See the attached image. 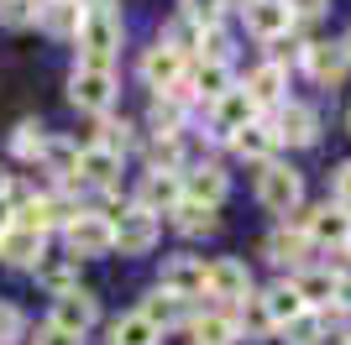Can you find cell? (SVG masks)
Returning a JSON list of instances; mask_svg holds the SVG:
<instances>
[{
	"mask_svg": "<svg viewBox=\"0 0 351 345\" xmlns=\"http://www.w3.org/2000/svg\"><path fill=\"white\" fill-rule=\"evenodd\" d=\"M289 225H293V230H304L309 241H325V246H346V241H351V209H341V204L293 209Z\"/></svg>",
	"mask_w": 351,
	"mask_h": 345,
	"instance_id": "4",
	"label": "cell"
},
{
	"mask_svg": "<svg viewBox=\"0 0 351 345\" xmlns=\"http://www.w3.org/2000/svg\"><path fill=\"white\" fill-rule=\"evenodd\" d=\"M263 309H267V319H273V330H283L289 319L304 314V298L293 293V283H273V288L263 293Z\"/></svg>",
	"mask_w": 351,
	"mask_h": 345,
	"instance_id": "29",
	"label": "cell"
},
{
	"mask_svg": "<svg viewBox=\"0 0 351 345\" xmlns=\"http://www.w3.org/2000/svg\"><path fill=\"white\" fill-rule=\"evenodd\" d=\"M336 204H341V209H351V162H341V168H336Z\"/></svg>",
	"mask_w": 351,
	"mask_h": 345,
	"instance_id": "43",
	"label": "cell"
},
{
	"mask_svg": "<svg viewBox=\"0 0 351 345\" xmlns=\"http://www.w3.org/2000/svg\"><path fill=\"white\" fill-rule=\"evenodd\" d=\"M267 257L278 261V267H304L309 261V235L293 225H278L273 235H267Z\"/></svg>",
	"mask_w": 351,
	"mask_h": 345,
	"instance_id": "21",
	"label": "cell"
},
{
	"mask_svg": "<svg viewBox=\"0 0 351 345\" xmlns=\"http://www.w3.org/2000/svg\"><path fill=\"white\" fill-rule=\"evenodd\" d=\"M304 68L315 73L320 84H341L346 68H351V58H346V47H341V42H309L304 47Z\"/></svg>",
	"mask_w": 351,
	"mask_h": 345,
	"instance_id": "15",
	"label": "cell"
},
{
	"mask_svg": "<svg viewBox=\"0 0 351 345\" xmlns=\"http://www.w3.org/2000/svg\"><path fill=\"white\" fill-rule=\"evenodd\" d=\"M63 246H69V257H73V261H84V257H110V251H116V230H110V215L79 209V215L63 225Z\"/></svg>",
	"mask_w": 351,
	"mask_h": 345,
	"instance_id": "1",
	"label": "cell"
},
{
	"mask_svg": "<svg viewBox=\"0 0 351 345\" xmlns=\"http://www.w3.org/2000/svg\"><path fill=\"white\" fill-rule=\"evenodd\" d=\"M37 27H43L47 37H79V27H84V11H79V0H43Z\"/></svg>",
	"mask_w": 351,
	"mask_h": 345,
	"instance_id": "18",
	"label": "cell"
},
{
	"mask_svg": "<svg viewBox=\"0 0 351 345\" xmlns=\"http://www.w3.org/2000/svg\"><path fill=\"white\" fill-rule=\"evenodd\" d=\"M346 126H351V110H346Z\"/></svg>",
	"mask_w": 351,
	"mask_h": 345,
	"instance_id": "47",
	"label": "cell"
},
{
	"mask_svg": "<svg viewBox=\"0 0 351 345\" xmlns=\"http://www.w3.org/2000/svg\"><path fill=\"white\" fill-rule=\"evenodd\" d=\"M184 178V199H194V204H210L215 209L220 199H226V188H231V178L215 168V162H199V168H189V172H178Z\"/></svg>",
	"mask_w": 351,
	"mask_h": 345,
	"instance_id": "12",
	"label": "cell"
},
{
	"mask_svg": "<svg viewBox=\"0 0 351 345\" xmlns=\"http://www.w3.org/2000/svg\"><path fill=\"white\" fill-rule=\"evenodd\" d=\"M89 146H100V152H110V157H126L136 146V136H132V126L126 120H116V115H100V126H95V142Z\"/></svg>",
	"mask_w": 351,
	"mask_h": 345,
	"instance_id": "31",
	"label": "cell"
},
{
	"mask_svg": "<svg viewBox=\"0 0 351 345\" xmlns=\"http://www.w3.org/2000/svg\"><path fill=\"white\" fill-rule=\"evenodd\" d=\"M43 168L53 172L63 188H84V183H79V146L63 142V136H47V146H43Z\"/></svg>",
	"mask_w": 351,
	"mask_h": 345,
	"instance_id": "17",
	"label": "cell"
},
{
	"mask_svg": "<svg viewBox=\"0 0 351 345\" xmlns=\"http://www.w3.org/2000/svg\"><path fill=\"white\" fill-rule=\"evenodd\" d=\"M95 319H100V298H95L89 288H73V293H63V298H53L47 324H58V330H69V335H89Z\"/></svg>",
	"mask_w": 351,
	"mask_h": 345,
	"instance_id": "6",
	"label": "cell"
},
{
	"mask_svg": "<svg viewBox=\"0 0 351 345\" xmlns=\"http://www.w3.org/2000/svg\"><path fill=\"white\" fill-rule=\"evenodd\" d=\"M110 230H116V251L121 257H147V251L158 246V235H162L158 215H147V209H136V204L116 209V215H110Z\"/></svg>",
	"mask_w": 351,
	"mask_h": 345,
	"instance_id": "3",
	"label": "cell"
},
{
	"mask_svg": "<svg viewBox=\"0 0 351 345\" xmlns=\"http://www.w3.org/2000/svg\"><path fill=\"white\" fill-rule=\"evenodd\" d=\"M257 199H263V209L289 220L293 209L304 204V178L293 168H283V162H263V172H257Z\"/></svg>",
	"mask_w": 351,
	"mask_h": 345,
	"instance_id": "2",
	"label": "cell"
},
{
	"mask_svg": "<svg viewBox=\"0 0 351 345\" xmlns=\"http://www.w3.org/2000/svg\"><path fill=\"white\" fill-rule=\"evenodd\" d=\"M69 100L89 115H110L116 105V73H100V68H73L69 73Z\"/></svg>",
	"mask_w": 351,
	"mask_h": 345,
	"instance_id": "5",
	"label": "cell"
},
{
	"mask_svg": "<svg viewBox=\"0 0 351 345\" xmlns=\"http://www.w3.org/2000/svg\"><path fill=\"white\" fill-rule=\"evenodd\" d=\"M226 5H241V11H252V5H257V0H226Z\"/></svg>",
	"mask_w": 351,
	"mask_h": 345,
	"instance_id": "45",
	"label": "cell"
},
{
	"mask_svg": "<svg viewBox=\"0 0 351 345\" xmlns=\"http://www.w3.org/2000/svg\"><path fill=\"white\" fill-rule=\"evenodd\" d=\"M247 31H252V37H263V42H273V37L293 31L289 5H283V0H257V5L247 11Z\"/></svg>",
	"mask_w": 351,
	"mask_h": 345,
	"instance_id": "19",
	"label": "cell"
},
{
	"mask_svg": "<svg viewBox=\"0 0 351 345\" xmlns=\"http://www.w3.org/2000/svg\"><path fill=\"white\" fill-rule=\"evenodd\" d=\"M267 126H273L278 146L283 142H289V146H315V142H320V115L309 110V105H289V100H283L278 120H267Z\"/></svg>",
	"mask_w": 351,
	"mask_h": 345,
	"instance_id": "8",
	"label": "cell"
},
{
	"mask_svg": "<svg viewBox=\"0 0 351 345\" xmlns=\"http://www.w3.org/2000/svg\"><path fill=\"white\" fill-rule=\"evenodd\" d=\"M178 199H184V178H178V172H152L147 168L142 188H136V209L158 215V209H173Z\"/></svg>",
	"mask_w": 351,
	"mask_h": 345,
	"instance_id": "11",
	"label": "cell"
},
{
	"mask_svg": "<svg viewBox=\"0 0 351 345\" xmlns=\"http://www.w3.org/2000/svg\"><path fill=\"white\" fill-rule=\"evenodd\" d=\"M241 340V330H236V314H199L189 319V345H236Z\"/></svg>",
	"mask_w": 351,
	"mask_h": 345,
	"instance_id": "20",
	"label": "cell"
},
{
	"mask_svg": "<svg viewBox=\"0 0 351 345\" xmlns=\"http://www.w3.org/2000/svg\"><path fill=\"white\" fill-rule=\"evenodd\" d=\"M178 5H184V21L194 31H215L226 21V0H178Z\"/></svg>",
	"mask_w": 351,
	"mask_h": 345,
	"instance_id": "35",
	"label": "cell"
},
{
	"mask_svg": "<svg viewBox=\"0 0 351 345\" xmlns=\"http://www.w3.org/2000/svg\"><path fill=\"white\" fill-rule=\"evenodd\" d=\"M205 293H210V298H226V303L252 298V272H247V261H236V257L210 261V267H205Z\"/></svg>",
	"mask_w": 351,
	"mask_h": 345,
	"instance_id": "7",
	"label": "cell"
},
{
	"mask_svg": "<svg viewBox=\"0 0 351 345\" xmlns=\"http://www.w3.org/2000/svg\"><path fill=\"white\" fill-rule=\"evenodd\" d=\"M142 79L158 89V94H162V89H173L178 79H184V53H173V47H162V42L147 47V53H142Z\"/></svg>",
	"mask_w": 351,
	"mask_h": 345,
	"instance_id": "13",
	"label": "cell"
},
{
	"mask_svg": "<svg viewBox=\"0 0 351 345\" xmlns=\"http://www.w3.org/2000/svg\"><path fill=\"white\" fill-rule=\"evenodd\" d=\"M37 11H43V0H0V27H37Z\"/></svg>",
	"mask_w": 351,
	"mask_h": 345,
	"instance_id": "37",
	"label": "cell"
},
{
	"mask_svg": "<svg viewBox=\"0 0 351 345\" xmlns=\"http://www.w3.org/2000/svg\"><path fill=\"white\" fill-rule=\"evenodd\" d=\"M136 314H142L147 324L162 335V330H173V324H184V298H173V293H158V288H152V293L142 298V309H136Z\"/></svg>",
	"mask_w": 351,
	"mask_h": 345,
	"instance_id": "24",
	"label": "cell"
},
{
	"mask_svg": "<svg viewBox=\"0 0 351 345\" xmlns=\"http://www.w3.org/2000/svg\"><path fill=\"white\" fill-rule=\"evenodd\" d=\"M341 335H346V340H351V309H346V319H341Z\"/></svg>",
	"mask_w": 351,
	"mask_h": 345,
	"instance_id": "44",
	"label": "cell"
},
{
	"mask_svg": "<svg viewBox=\"0 0 351 345\" xmlns=\"http://www.w3.org/2000/svg\"><path fill=\"white\" fill-rule=\"evenodd\" d=\"M189 89H194V100H226V94H231V63H199V68L189 73Z\"/></svg>",
	"mask_w": 351,
	"mask_h": 345,
	"instance_id": "22",
	"label": "cell"
},
{
	"mask_svg": "<svg viewBox=\"0 0 351 345\" xmlns=\"http://www.w3.org/2000/svg\"><path fill=\"white\" fill-rule=\"evenodd\" d=\"M43 257H47V235H37V230L11 225L0 235V261H5V267H37Z\"/></svg>",
	"mask_w": 351,
	"mask_h": 345,
	"instance_id": "10",
	"label": "cell"
},
{
	"mask_svg": "<svg viewBox=\"0 0 351 345\" xmlns=\"http://www.w3.org/2000/svg\"><path fill=\"white\" fill-rule=\"evenodd\" d=\"M304 47L309 42H299L293 31H283V37L267 42V63H273V68H299V63H304Z\"/></svg>",
	"mask_w": 351,
	"mask_h": 345,
	"instance_id": "36",
	"label": "cell"
},
{
	"mask_svg": "<svg viewBox=\"0 0 351 345\" xmlns=\"http://www.w3.org/2000/svg\"><path fill=\"white\" fill-rule=\"evenodd\" d=\"M32 277H37V288H47L53 298H63V293H73V288H79V261H73L69 251H63V257H53V251H47V257L32 267Z\"/></svg>",
	"mask_w": 351,
	"mask_h": 345,
	"instance_id": "16",
	"label": "cell"
},
{
	"mask_svg": "<svg viewBox=\"0 0 351 345\" xmlns=\"http://www.w3.org/2000/svg\"><path fill=\"white\" fill-rule=\"evenodd\" d=\"M27 345H84V335H69L58 324H37V335H27Z\"/></svg>",
	"mask_w": 351,
	"mask_h": 345,
	"instance_id": "41",
	"label": "cell"
},
{
	"mask_svg": "<svg viewBox=\"0 0 351 345\" xmlns=\"http://www.w3.org/2000/svg\"><path fill=\"white\" fill-rule=\"evenodd\" d=\"M116 178H121V157H110V152H100V146H84V152H79V183L110 188Z\"/></svg>",
	"mask_w": 351,
	"mask_h": 345,
	"instance_id": "28",
	"label": "cell"
},
{
	"mask_svg": "<svg viewBox=\"0 0 351 345\" xmlns=\"http://www.w3.org/2000/svg\"><path fill=\"white\" fill-rule=\"evenodd\" d=\"M293 293H299V298H304V309H320L325 314V303H336V277L325 272H299L293 277Z\"/></svg>",
	"mask_w": 351,
	"mask_h": 345,
	"instance_id": "30",
	"label": "cell"
},
{
	"mask_svg": "<svg viewBox=\"0 0 351 345\" xmlns=\"http://www.w3.org/2000/svg\"><path fill=\"white\" fill-rule=\"evenodd\" d=\"M236 330H247V335H267V330H273V319H267V309H263V293H252V298H241V314H236Z\"/></svg>",
	"mask_w": 351,
	"mask_h": 345,
	"instance_id": "38",
	"label": "cell"
},
{
	"mask_svg": "<svg viewBox=\"0 0 351 345\" xmlns=\"http://www.w3.org/2000/svg\"><path fill=\"white\" fill-rule=\"evenodd\" d=\"M283 89H289V73L273 68V63H263V68L247 79V94H252V105H257V110H267V105H283Z\"/></svg>",
	"mask_w": 351,
	"mask_h": 345,
	"instance_id": "25",
	"label": "cell"
},
{
	"mask_svg": "<svg viewBox=\"0 0 351 345\" xmlns=\"http://www.w3.org/2000/svg\"><path fill=\"white\" fill-rule=\"evenodd\" d=\"M162 335L147 324L142 314H121L116 324H110V345H158Z\"/></svg>",
	"mask_w": 351,
	"mask_h": 345,
	"instance_id": "34",
	"label": "cell"
},
{
	"mask_svg": "<svg viewBox=\"0 0 351 345\" xmlns=\"http://www.w3.org/2000/svg\"><path fill=\"white\" fill-rule=\"evenodd\" d=\"M158 293H173V298H199L205 293V267L194 257H168L158 272Z\"/></svg>",
	"mask_w": 351,
	"mask_h": 345,
	"instance_id": "9",
	"label": "cell"
},
{
	"mask_svg": "<svg viewBox=\"0 0 351 345\" xmlns=\"http://www.w3.org/2000/svg\"><path fill=\"white\" fill-rule=\"evenodd\" d=\"M278 335H283V345H320L325 340V314L320 309H304V314L289 319Z\"/></svg>",
	"mask_w": 351,
	"mask_h": 345,
	"instance_id": "32",
	"label": "cell"
},
{
	"mask_svg": "<svg viewBox=\"0 0 351 345\" xmlns=\"http://www.w3.org/2000/svg\"><path fill=\"white\" fill-rule=\"evenodd\" d=\"M147 126H152L158 142H178V131H184V105H178L173 94H158L152 110H147Z\"/></svg>",
	"mask_w": 351,
	"mask_h": 345,
	"instance_id": "27",
	"label": "cell"
},
{
	"mask_svg": "<svg viewBox=\"0 0 351 345\" xmlns=\"http://www.w3.org/2000/svg\"><path fill=\"white\" fill-rule=\"evenodd\" d=\"M257 120V105H252V94L247 89H231L226 100H215V136L220 142H231L241 126H252Z\"/></svg>",
	"mask_w": 351,
	"mask_h": 345,
	"instance_id": "14",
	"label": "cell"
},
{
	"mask_svg": "<svg viewBox=\"0 0 351 345\" xmlns=\"http://www.w3.org/2000/svg\"><path fill=\"white\" fill-rule=\"evenodd\" d=\"M43 146H47V131L37 120H21L11 131V157L16 162H43Z\"/></svg>",
	"mask_w": 351,
	"mask_h": 345,
	"instance_id": "33",
	"label": "cell"
},
{
	"mask_svg": "<svg viewBox=\"0 0 351 345\" xmlns=\"http://www.w3.org/2000/svg\"><path fill=\"white\" fill-rule=\"evenodd\" d=\"M231 146L241 152V157H252V162H273L278 136H273V126H267V120H252V126H241V131L231 136Z\"/></svg>",
	"mask_w": 351,
	"mask_h": 345,
	"instance_id": "23",
	"label": "cell"
},
{
	"mask_svg": "<svg viewBox=\"0 0 351 345\" xmlns=\"http://www.w3.org/2000/svg\"><path fill=\"white\" fill-rule=\"evenodd\" d=\"M289 5V21H315L325 11V0H283Z\"/></svg>",
	"mask_w": 351,
	"mask_h": 345,
	"instance_id": "42",
	"label": "cell"
},
{
	"mask_svg": "<svg viewBox=\"0 0 351 345\" xmlns=\"http://www.w3.org/2000/svg\"><path fill=\"white\" fill-rule=\"evenodd\" d=\"M27 340V314L11 298H0V345H21Z\"/></svg>",
	"mask_w": 351,
	"mask_h": 345,
	"instance_id": "39",
	"label": "cell"
},
{
	"mask_svg": "<svg viewBox=\"0 0 351 345\" xmlns=\"http://www.w3.org/2000/svg\"><path fill=\"white\" fill-rule=\"evenodd\" d=\"M346 251H351V241H346Z\"/></svg>",
	"mask_w": 351,
	"mask_h": 345,
	"instance_id": "48",
	"label": "cell"
},
{
	"mask_svg": "<svg viewBox=\"0 0 351 345\" xmlns=\"http://www.w3.org/2000/svg\"><path fill=\"white\" fill-rule=\"evenodd\" d=\"M226 58H231V37H226V31H199V63H226Z\"/></svg>",
	"mask_w": 351,
	"mask_h": 345,
	"instance_id": "40",
	"label": "cell"
},
{
	"mask_svg": "<svg viewBox=\"0 0 351 345\" xmlns=\"http://www.w3.org/2000/svg\"><path fill=\"white\" fill-rule=\"evenodd\" d=\"M173 230H184V235H215V230H220V215L210 209V204L178 199V204H173Z\"/></svg>",
	"mask_w": 351,
	"mask_h": 345,
	"instance_id": "26",
	"label": "cell"
},
{
	"mask_svg": "<svg viewBox=\"0 0 351 345\" xmlns=\"http://www.w3.org/2000/svg\"><path fill=\"white\" fill-rule=\"evenodd\" d=\"M341 47H346V58H351V31H346V37H341Z\"/></svg>",
	"mask_w": 351,
	"mask_h": 345,
	"instance_id": "46",
	"label": "cell"
}]
</instances>
